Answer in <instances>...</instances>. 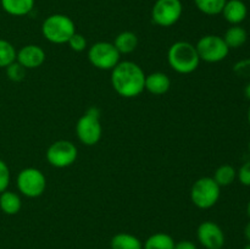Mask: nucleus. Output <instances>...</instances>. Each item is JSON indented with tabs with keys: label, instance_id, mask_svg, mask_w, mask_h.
Returning <instances> with one entry per match:
<instances>
[{
	"label": "nucleus",
	"instance_id": "f257e3e1",
	"mask_svg": "<svg viewBox=\"0 0 250 249\" xmlns=\"http://www.w3.org/2000/svg\"><path fill=\"white\" fill-rule=\"evenodd\" d=\"M111 72V85L124 98H136L146 89V73L133 61H120Z\"/></svg>",
	"mask_w": 250,
	"mask_h": 249
},
{
	"label": "nucleus",
	"instance_id": "f03ea898",
	"mask_svg": "<svg viewBox=\"0 0 250 249\" xmlns=\"http://www.w3.org/2000/svg\"><path fill=\"white\" fill-rule=\"evenodd\" d=\"M168 65L177 73L188 75L194 72L200 63V58L195 45L189 42H176L168 48Z\"/></svg>",
	"mask_w": 250,
	"mask_h": 249
},
{
	"label": "nucleus",
	"instance_id": "7ed1b4c3",
	"mask_svg": "<svg viewBox=\"0 0 250 249\" xmlns=\"http://www.w3.org/2000/svg\"><path fill=\"white\" fill-rule=\"evenodd\" d=\"M42 33L50 43L65 44L76 33V24L66 15L54 14L43 21Z\"/></svg>",
	"mask_w": 250,
	"mask_h": 249
},
{
	"label": "nucleus",
	"instance_id": "20e7f679",
	"mask_svg": "<svg viewBox=\"0 0 250 249\" xmlns=\"http://www.w3.org/2000/svg\"><path fill=\"white\" fill-rule=\"evenodd\" d=\"M103 128L100 124V111L98 107L92 106L78 119L76 124V134L80 142L84 145H95L102 138Z\"/></svg>",
	"mask_w": 250,
	"mask_h": 249
},
{
	"label": "nucleus",
	"instance_id": "39448f33",
	"mask_svg": "<svg viewBox=\"0 0 250 249\" xmlns=\"http://www.w3.org/2000/svg\"><path fill=\"white\" fill-rule=\"evenodd\" d=\"M221 187L212 177H202L195 181L190 189L192 203L199 209H210L219 202Z\"/></svg>",
	"mask_w": 250,
	"mask_h": 249
},
{
	"label": "nucleus",
	"instance_id": "423d86ee",
	"mask_svg": "<svg viewBox=\"0 0 250 249\" xmlns=\"http://www.w3.org/2000/svg\"><path fill=\"white\" fill-rule=\"evenodd\" d=\"M200 60L205 62H220L225 60L229 53V48L224 38L216 34H207L195 44Z\"/></svg>",
	"mask_w": 250,
	"mask_h": 249
},
{
	"label": "nucleus",
	"instance_id": "0eeeda50",
	"mask_svg": "<svg viewBox=\"0 0 250 249\" xmlns=\"http://www.w3.org/2000/svg\"><path fill=\"white\" fill-rule=\"evenodd\" d=\"M16 183L20 193L27 198L41 197L46 188L45 176L36 167H27L20 171Z\"/></svg>",
	"mask_w": 250,
	"mask_h": 249
},
{
	"label": "nucleus",
	"instance_id": "6e6552de",
	"mask_svg": "<svg viewBox=\"0 0 250 249\" xmlns=\"http://www.w3.org/2000/svg\"><path fill=\"white\" fill-rule=\"evenodd\" d=\"M120 56L121 54L115 48L114 43L109 42H98L88 50V60L99 70H112L120 62Z\"/></svg>",
	"mask_w": 250,
	"mask_h": 249
},
{
	"label": "nucleus",
	"instance_id": "1a4fd4ad",
	"mask_svg": "<svg viewBox=\"0 0 250 249\" xmlns=\"http://www.w3.org/2000/svg\"><path fill=\"white\" fill-rule=\"evenodd\" d=\"M182 14L181 0H156L151 9V20L160 27H171L177 23Z\"/></svg>",
	"mask_w": 250,
	"mask_h": 249
},
{
	"label": "nucleus",
	"instance_id": "9d476101",
	"mask_svg": "<svg viewBox=\"0 0 250 249\" xmlns=\"http://www.w3.org/2000/svg\"><path fill=\"white\" fill-rule=\"evenodd\" d=\"M78 156V149L72 142L61 141L54 142L46 150V160L56 168H65L72 165Z\"/></svg>",
	"mask_w": 250,
	"mask_h": 249
},
{
	"label": "nucleus",
	"instance_id": "9b49d317",
	"mask_svg": "<svg viewBox=\"0 0 250 249\" xmlns=\"http://www.w3.org/2000/svg\"><path fill=\"white\" fill-rule=\"evenodd\" d=\"M197 238L205 249H222L226 241L221 227L212 221H204L198 226Z\"/></svg>",
	"mask_w": 250,
	"mask_h": 249
},
{
	"label": "nucleus",
	"instance_id": "f8f14e48",
	"mask_svg": "<svg viewBox=\"0 0 250 249\" xmlns=\"http://www.w3.org/2000/svg\"><path fill=\"white\" fill-rule=\"evenodd\" d=\"M16 61L21 63L26 70H33L39 67L45 61V51L43 48L36 44H28L24 45L17 51Z\"/></svg>",
	"mask_w": 250,
	"mask_h": 249
},
{
	"label": "nucleus",
	"instance_id": "ddd939ff",
	"mask_svg": "<svg viewBox=\"0 0 250 249\" xmlns=\"http://www.w3.org/2000/svg\"><path fill=\"white\" fill-rule=\"evenodd\" d=\"M221 14L232 26L241 24L248 16V7L242 0H227Z\"/></svg>",
	"mask_w": 250,
	"mask_h": 249
},
{
	"label": "nucleus",
	"instance_id": "4468645a",
	"mask_svg": "<svg viewBox=\"0 0 250 249\" xmlns=\"http://www.w3.org/2000/svg\"><path fill=\"white\" fill-rule=\"evenodd\" d=\"M171 80L166 73L153 72L146 76V89L154 95H163L170 90Z\"/></svg>",
	"mask_w": 250,
	"mask_h": 249
},
{
	"label": "nucleus",
	"instance_id": "2eb2a0df",
	"mask_svg": "<svg viewBox=\"0 0 250 249\" xmlns=\"http://www.w3.org/2000/svg\"><path fill=\"white\" fill-rule=\"evenodd\" d=\"M2 10L11 16H26L33 10L34 0H0Z\"/></svg>",
	"mask_w": 250,
	"mask_h": 249
},
{
	"label": "nucleus",
	"instance_id": "dca6fc26",
	"mask_svg": "<svg viewBox=\"0 0 250 249\" xmlns=\"http://www.w3.org/2000/svg\"><path fill=\"white\" fill-rule=\"evenodd\" d=\"M22 208L21 198L17 193L5 190L0 193V210L6 215H16Z\"/></svg>",
	"mask_w": 250,
	"mask_h": 249
},
{
	"label": "nucleus",
	"instance_id": "f3484780",
	"mask_svg": "<svg viewBox=\"0 0 250 249\" xmlns=\"http://www.w3.org/2000/svg\"><path fill=\"white\" fill-rule=\"evenodd\" d=\"M110 247L111 249H143V243L134 234L121 232L112 237Z\"/></svg>",
	"mask_w": 250,
	"mask_h": 249
},
{
	"label": "nucleus",
	"instance_id": "a211bd4d",
	"mask_svg": "<svg viewBox=\"0 0 250 249\" xmlns=\"http://www.w3.org/2000/svg\"><path fill=\"white\" fill-rule=\"evenodd\" d=\"M222 38L229 49H238L246 44L247 39H248V33L242 26L234 24L225 32V36Z\"/></svg>",
	"mask_w": 250,
	"mask_h": 249
},
{
	"label": "nucleus",
	"instance_id": "6ab92c4d",
	"mask_svg": "<svg viewBox=\"0 0 250 249\" xmlns=\"http://www.w3.org/2000/svg\"><path fill=\"white\" fill-rule=\"evenodd\" d=\"M114 45L120 54H131L138 46V37L131 31L121 32L115 38Z\"/></svg>",
	"mask_w": 250,
	"mask_h": 249
},
{
	"label": "nucleus",
	"instance_id": "aec40b11",
	"mask_svg": "<svg viewBox=\"0 0 250 249\" xmlns=\"http://www.w3.org/2000/svg\"><path fill=\"white\" fill-rule=\"evenodd\" d=\"M175 239L170 234L158 232L146 238L143 249H175Z\"/></svg>",
	"mask_w": 250,
	"mask_h": 249
},
{
	"label": "nucleus",
	"instance_id": "412c9836",
	"mask_svg": "<svg viewBox=\"0 0 250 249\" xmlns=\"http://www.w3.org/2000/svg\"><path fill=\"white\" fill-rule=\"evenodd\" d=\"M212 178L220 187H227V186H231L237 178V171L233 166L225 164L216 168Z\"/></svg>",
	"mask_w": 250,
	"mask_h": 249
},
{
	"label": "nucleus",
	"instance_id": "4be33fe9",
	"mask_svg": "<svg viewBox=\"0 0 250 249\" xmlns=\"http://www.w3.org/2000/svg\"><path fill=\"white\" fill-rule=\"evenodd\" d=\"M227 0H194L195 6L200 12L208 16H215L222 12Z\"/></svg>",
	"mask_w": 250,
	"mask_h": 249
},
{
	"label": "nucleus",
	"instance_id": "5701e85b",
	"mask_svg": "<svg viewBox=\"0 0 250 249\" xmlns=\"http://www.w3.org/2000/svg\"><path fill=\"white\" fill-rule=\"evenodd\" d=\"M16 49L10 42L0 39V68H6L10 63L16 61Z\"/></svg>",
	"mask_w": 250,
	"mask_h": 249
},
{
	"label": "nucleus",
	"instance_id": "b1692460",
	"mask_svg": "<svg viewBox=\"0 0 250 249\" xmlns=\"http://www.w3.org/2000/svg\"><path fill=\"white\" fill-rule=\"evenodd\" d=\"M6 76L12 82H21L26 77V68L17 61H14L6 67Z\"/></svg>",
	"mask_w": 250,
	"mask_h": 249
},
{
	"label": "nucleus",
	"instance_id": "393cba45",
	"mask_svg": "<svg viewBox=\"0 0 250 249\" xmlns=\"http://www.w3.org/2000/svg\"><path fill=\"white\" fill-rule=\"evenodd\" d=\"M67 44L70 45V48L72 49L76 53H81V51L85 50L87 48V39L84 38V36H82L81 33L76 32L70 39H68Z\"/></svg>",
	"mask_w": 250,
	"mask_h": 249
},
{
	"label": "nucleus",
	"instance_id": "a878e982",
	"mask_svg": "<svg viewBox=\"0 0 250 249\" xmlns=\"http://www.w3.org/2000/svg\"><path fill=\"white\" fill-rule=\"evenodd\" d=\"M233 72L236 73L238 77L248 78L250 80V58L239 60L238 62L234 63Z\"/></svg>",
	"mask_w": 250,
	"mask_h": 249
},
{
	"label": "nucleus",
	"instance_id": "bb28decb",
	"mask_svg": "<svg viewBox=\"0 0 250 249\" xmlns=\"http://www.w3.org/2000/svg\"><path fill=\"white\" fill-rule=\"evenodd\" d=\"M10 185V168L4 160L0 159V193L5 192Z\"/></svg>",
	"mask_w": 250,
	"mask_h": 249
},
{
	"label": "nucleus",
	"instance_id": "cd10ccee",
	"mask_svg": "<svg viewBox=\"0 0 250 249\" xmlns=\"http://www.w3.org/2000/svg\"><path fill=\"white\" fill-rule=\"evenodd\" d=\"M237 178L246 187H250V160L246 161L237 171Z\"/></svg>",
	"mask_w": 250,
	"mask_h": 249
},
{
	"label": "nucleus",
	"instance_id": "c85d7f7f",
	"mask_svg": "<svg viewBox=\"0 0 250 249\" xmlns=\"http://www.w3.org/2000/svg\"><path fill=\"white\" fill-rule=\"evenodd\" d=\"M175 249H198V248L192 241L185 239V241H180L177 242V243H175Z\"/></svg>",
	"mask_w": 250,
	"mask_h": 249
},
{
	"label": "nucleus",
	"instance_id": "c756f323",
	"mask_svg": "<svg viewBox=\"0 0 250 249\" xmlns=\"http://www.w3.org/2000/svg\"><path fill=\"white\" fill-rule=\"evenodd\" d=\"M244 237H246L247 241L250 243V221L246 225V227H244Z\"/></svg>",
	"mask_w": 250,
	"mask_h": 249
},
{
	"label": "nucleus",
	"instance_id": "7c9ffc66",
	"mask_svg": "<svg viewBox=\"0 0 250 249\" xmlns=\"http://www.w3.org/2000/svg\"><path fill=\"white\" fill-rule=\"evenodd\" d=\"M244 95H246L247 99L250 100V82L246 85V88H244Z\"/></svg>",
	"mask_w": 250,
	"mask_h": 249
},
{
	"label": "nucleus",
	"instance_id": "2f4dec72",
	"mask_svg": "<svg viewBox=\"0 0 250 249\" xmlns=\"http://www.w3.org/2000/svg\"><path fill=\"white\" fill-rule=\"evenodd\" d=\"M247 215H248L249 219H250V200H249L248 204H247Z\"/></svg>",
	"mask_w": 250,
	"mask_h": 249
},
{
	"label": "nucleus",
	"instance_id": "473e14b6",
	"mask_svg": "<svg viewBox=\"0 0 250 249\" xmlns=\"http://www.w3.org/2000/svg\"><path fill=\"white\" fill-rule=\"evenodd\" d=\"M247 119H248V122H249V124H250V106H249V109H248V114H247Z\"/></svg>",
	"mask_w": 250,
	"mask_h": 249
},
{
	"label": "nucleus",
	"instance_id": "72a5a7b5",
	"mask_svg": "<svg viewBox=\"0 0 250 249\" xmlns=\"http://www.w3.org/2000/svg\"><path fill=\"white\" fill-rule=\"evenodd\" d=\"M243 249H250V243H248V244H247V246L246 247H244V248Z\"/></svg>",
	"mask_w": 250,
	"mask_h": 249
},
{
	"label": "nucleus",
	"instance_id": "f704fd0d",
	"mask_svg": "<svg viewBox=\"0 0 250 249\" xmlns=\"http://www.w3.org/2000/svg\"><path fill=\"white\" fill-rule=\"evenodd\" d=\"M248 148H249V154H250V141H249V145H248Z\"/></svg>",
	"mask_w": 250,
	"mask_h": 249
}]
</instances>
